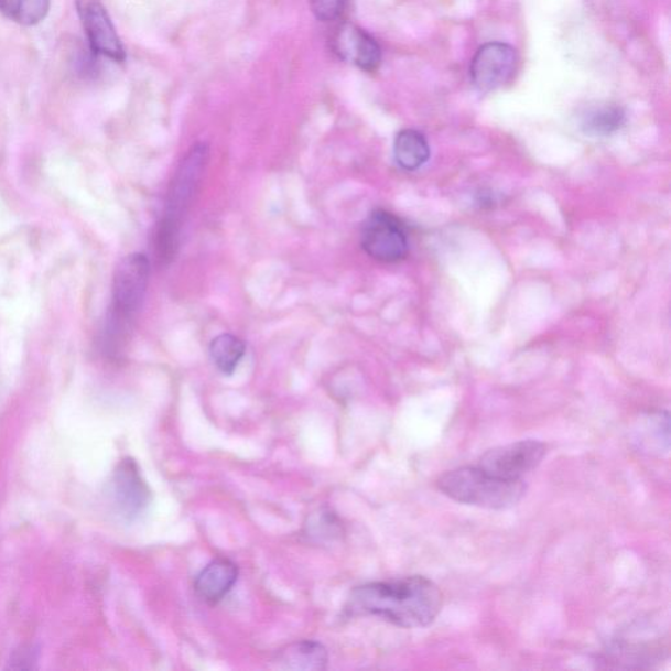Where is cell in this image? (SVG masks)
I'll return each mask as SVG.
<instances>
[{"instance_id":"obj_7","label":"cell","mask_w":671,"mask_h":671,"mask_svg":"<svg viewBox=\"0 0 671 671\" xmlns=\"http://www.w3.org/2000/svg\"><path fill=\"white\" fill-rule=\"evenodd\" d=\"M75 7L91 52L115 62H123L127 53L101 0H75Z\"/></svg>"},{"instance_id":"obj_14","label":"cell","mask_w":671,"mask_h":671,"mask_svg":"<svg viewBox=\"0 0 671 671\" xmlns=\"http://www.w3.org/2000/svg\"><path fill=\"white\" fill-rule=\"evenodd\" d=\"M625 122V110L613 104H604L585 110L581 117V129L587 136L607 137L618 131Z\"/></svg>"},{"instance_id":"obj_12","label":"cell","mask_w":671,"mask_h":671,"mask_svg":"<svg viewBox=\"0 0 671 671\" xmlns=\"http://www.w3.org/2000/svg\"><path fill=\"white\" fill-rule=\"evenodd\" d=\"M327 650L315 641L295 642L277 657L280 668L286 670L320 671L327 668Z\"/></svg>"},{"instance_id":"obj_10","label":"cell","mask_w":671,"mask_h":671,"mask_svg":"<svg viewBox=\"0 0 671 671\" xmlns=\"http://www.w3.org/2000/svg\"><path fill=\"white\" fill-rule=\"evenodd\" d=\"M337 52L366 73L378 71L382 51L376 39L361 28L345 25L336 39Z\"/></svg>"},{"instance_id":"obj_5","label":"cell","mask_w":671,"mask_h":671,"mask_svg":"<svg viewBox=\"0 0 671 671\" xmlns=\"http://www.w3.org/2000/svg\"><path fill=\"white\" fill-rule=\"evenodd\" d=\"M361 245L370 258L382 262L404 259L410 248L404 225L393 214L385 210L372 212L365 220Z\"/></svg>"},{"instance_id":"obj_8","label":"cell","mask_w":671,"mask_h":671,"mask_svg":"<svg viewBox=\"0 0 671 671\" xmlns=\"http://www.w3.org/2000/svg\"><path fill=\"white\" fill-rule=\"evenodd\" d=\"M517 53L504 43H488L476 52L472 62V79L481 93L495 91L515 75Z\"/></svg>"},{"instance_id":"obj_17","label":"cell","mask_w":671,"mask_h":671,"mask_svg":"<svg viewBox=\"0 0 671 671\" xmlns=\"http://www.w3.org/2000/svg\"><path fill=\"white\" fill-rule=\"evenodd\" d=\"M347 0H310L311 10L322 22H332L340 17Z\"/></svg>"},{"instance_id":"obj_6","label":"cell","mask_w":671,"mask_h":671,"mask_svg":"<svg viewBox=\"0 0 671 671\" xmlns=\"http://www.w3.org/2000/svg\"><path fill=\"white\" fill-rule=\"evenodd\" d=\"M545 445L538 441H518L489 450L480 458L484 472L507 480H522V476L541 465Z\"/></svg>"},{"instance_id":"obj_2","label":"cell","mask_w":671,"mask_h":671,"mask_svg":"<svg viewBox=\"0 0 671 671\" xmlns=\"http://www.w3.org/2000/svg\"><path fill=\"white\" fill-rule=\"evenodd\" d=\"M437 486L454 501L494 510L515 507L526 490L522 480L501 479L477 466L453 469L440 477Z\"/></svg>"},{"instance_id":"obj_11","label":"cell","mask_w":671,"mask_h":671,"mask_svg":"<svg viewBox=\"0 0 671 671\" xmlns=\"http://www.w3.org/2000/svg\"><path fill=\"white\" fill-rule=\"evenodd\" d=\"M238 576V566L231 560L217 559L198 574L195 589L204 600L209 604H218L231 592L234 585L237 584Z\"/></svg>"},{"instance_id":"obj_9","label":"cell","mask_w":671,"mask_h":671,"mask_svg":"<svg viewBox=\"0 0 671 671\" xmlns=\"http://www.w3.org/2000/svg\"><path fill=\"white\" fill-rule=\"evenodd\" d=\"M113 497L122 516L131 520L149 507L151 493L133 459H123L117 466L113 475Z\"/></svg>"},{"instance_id":"obj_15","label":"cell","mask_w":671,"mask_h":671,"mask_svg":"<svg viewBox=\"0 0 671 671\" xmlns=\"http://www.w3.org/2000/svg\"><path fill=\"white\" fill-rule=\"evenodd\" d=\"M52 0H0V13L19 25H36L47 17Z\"/></svg>"},{"instance_id":"obj_13","label":"cell","mask_w":671,"mask_h":671,"mask_svg":"<svg viewBox=\"0 0 671 671\" xmlns=\"http://www.w3.org/2000/svg\"><path fill=\"white\" fill-rule=\"evenodd\" d=\"M393 155L401 169L414 171L423 167L431 156V148L423 133L414 129H404L396 138Z\"/></svg>"},{"instance_id":"obj_1","label":"cell","mask_w":671,"mask_h":671,"mask_svg":"<svg viewBox=\"0 0 671 671\" xmlns=\"http://www.w3.org/2000/svg\"><path fill=\"white\" fill-rule=\"evenodd\" d=\"M441 607L439 586L426 577L411 576L356 587L348 612L372 615L401 628H423L439 617Z\"/></svg>"},{"instance_id":"obj_4","label":"cell","mask_w":671,"mask_h":671,"mask_svg":"<svg viewBox=\"0 0 671 671\" xmlns=\"http://www.w3.org/2000/svg\"><path fill=\"white\" fill-rule=\"evenodd\" d=\"M207 161H209V149L205 143H197L180 163L170 185L162 224L175 227L177 230L182 228L183 218L203 180Z\"/></svg>"},{"instance_id":"obj_3","label":"cell","mask_w":671,"mask_h":671,"mask_svg":"<svg viewBox=\"0 0 671 671\" xmlns=\"http://www.w3.org/2000/svg\"><path fill=\"white\" fill-rule=\"evenodd\" d=\"M149 280L150 261L142 253L127 256L117 267L108 329L110 337L127 336L131 321L134 320L147 296Z\"/></svg>"},{"instance_id":"obj_16","label":"cell","mask_w":671,"mask_h":671,"mask_svg":"<svg viewBox=\"0 0 671 671\" xmlns=\"http://www.w3.org/2000/svg\"><path fill=\"white\" fill-rule=\"evenodd\" d=\"M246 345L234 335H219L210 344V356L220 372L231 376L245 357Z\"/></svg>"}]
</instances>
